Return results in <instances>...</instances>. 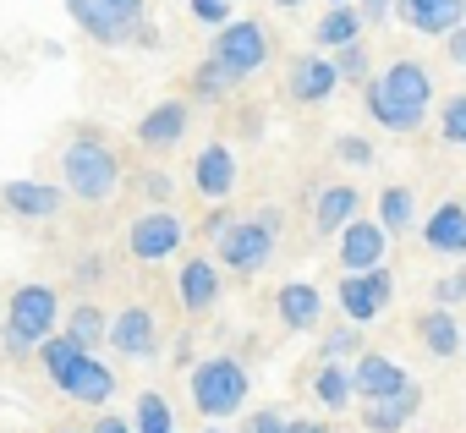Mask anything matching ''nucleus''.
Here are the masks:
<instances>
[{"label":"nucleus","instance_id":"obj_26","mask_svg":"<svg viewBox=\"0 0 466 433\" xmlns=\"http://www.w3.org/2000/svg\"><path fill=\"white\" fill-rule=\"evenodd\" d=\"M313 395H319L324 411H346V406L357 400V378H351V368H346L340 357H324V368L313 373Z\"/></svg>","mask_w":466,"mask_h":433},{"label":"nucleus","instance_id":"obj_29","mask_svg":"<svg viewBox=\"0 0 466 433\" xmlns=\"http://www.w3.org/2000/svg\"><path fill=\"white\" fill-rule=\"evenodd\" d=\"M230 88H237V77H230V72H225L214 55H203V61H198V72H192V94L214 105V99H225Z\"/></svg>","mask_w":466,"mask_h":433},{"label":"nucleus","instance_id":"obj_13","mask_svg":"<svg viewBox=\"0 0 466 433\" xmlns=\"http://www.w3.org/2000/svg\"><path fill=\"white\" fill-rule=\"evenodd\" d=\"M110 346H116L121 357H132V362H148V357H159V318H154L143 302L121 307V313L110 318Z\"/></svg>","mask_w":466,"mask_h":433},{"label":"nucleus","instance_id":"obj_9","mask_svg":"<svg viewBox=\"0 0 466 433\" xmlns=\"http://www.w3.org/2000/svg\"><path fill=\"white\" fill-rule=\"evenodd\" d=\"M181 242H187V226H181V214H170L165 203L143 208L137 220L127 226V253L137 264H165V258L181 253Z\"/></svg>","mask_w":466,"mask_h":433},{"label":"nucleus","instance_id":"obj_24","mask_svg":"<svg viewBox=\"0 0 466 433\" xmlns=\"http://www.w3.org/2000/svg\"><path fill=\"white\" fill-rule=\"evenodd\" d=\"M417 340H422L433 357H455V351H466V329H461L455 307H439V302L417 318Z\"/></svg>","mask_w":466,"mask_h":433},{"label":"nucleus","instance_id":"obj_19","mask_svg":"<svg viewBox=\"0 0 466 433\" xmlns=\"http://www.w3.org/2000/svg\"><path fill=\"white\" fill-rule=\"evenodd\" d=\"M176 297H181L187 313H208L219 302V258H203V253L187 258L181 275H176Z\"/></svg>","mask_w":466,"mask_h":433},{"label":"nucleus","instance_id":"obj_15","mask_svg":"<svg viewBox=\"0 0 466 433\" xmlns=\"http://www.w3.org/2000/svg\"><path fill=\"white\" fill-rule=\"evenodd\" d=\"M192 186H198V197L225 203L230 192H237V154H230L225 143H203L198 159H192Z\"/></svg>","mask_w":466,"mask_h":433},{"label":"nucleus","instance_id":"obj_31","mask_svg":"<svg viewBox=\"0 0 466 433\" xmlns=\"http://www.w3.org/2000/svg\"><path fill=\"white\" fill-rule=\"evenodd\" d=\"M335 66H340V83H357V88L373 77V72H368V45H362V39L340 45V50H335Z\"/></svg>","mask_w":466,"mask_h":433},{"label":"nucleus","instance_id":"obj_40","mask_svg":"<svg viewBox=\"0 0 466 433\" xmlns=\"http://www.w3.org/2000/svg\"><path fill=\"white\" fill-rule=\"evenodd\" d=\"M444 55H450V61H455V66H466V23H461V28H450V34H444Z\"/></svg>","mask_w":466,"mask_h":433},{"label":"nucleus","instance_id":"obj_33","mask_svg":"<svg viewBox=\"0 0 466 433\" xmlns=\"http://www.w3.org/2000/svg\"><path fill=\"white\" fill-rule=\"evenodd\" d=\"M439 132H444V143L466 148V94H450V99H444V110H439Z\"/></svg>","mask_w":466,"mask_h":433},{"label":"nucleus","instance_id":"obj_4","mask_svg":"<svg viewBox=\"0 0 466 433\" xmlns=\"http://www.w3.org/2000/svg\"><path fill=\"white\" fill-rule=\"evenodd\" d=\"M61 318H66L61 291L45 286V280H28V286H17L12 302H6V318H0V346H6V357H28V351L39 357V346L56 335Z\"/></svg>","mask_w":466,"mask_h":433},{"label":"nucleus","instance_id":"obj_41","mask_svg":"<svg viewBox=\"0 0 466 433\" xmlns=\"http://www.w3.org/2000/svg\"><path fill=\"white\" fill-rule=\"evenodd\" d=\"M99 280H105V258H83V264H77V286L88 291V286H99Z\"/></svg>","mask_w":466,"mask_h":433},{"label":"nucleus","instance_id":"obj_46","mask_svg":"<svg viewBox=\"0 0 466 433\" xmlns=\"http://www.w3.org/2000/svg\"><path fill=\"white\" fill-rule=\"evenodd\" d=\"M203 433H225V428H203Z\"/></svg>","mask_w":466,"mask_h":433},{"label":"nucleus","instance_id":"obj_39","mask_svg":"<svg viewBox=\"0 0 466 433\" xmlns=\"http://www.w3.org/2000/svg\"><path fill=\"white\" fill-rule=\"evenodd\" d=\"M88 433H137V422H127V417H116V411L99 406V422H94Z\"/></svg>","mask_w":466,"mask_h":433},{"label":"nucleus","instance_id":"obj_5","mask_svg":"<svg viewBox=\"0 0 466 433\" xmlns=\"http://www.w3.org/2000/svg\"><path fill=\"white\" fill-rule=\"evenodd\" d=\"M61 186L77 203H110L121 192V154L99 132H77L61 148Z\"/></svg>","mask_w":466,"mask_h":433},{"label":"nucleus","instance_id":"obj_43","mask_svg":"<svg viewBox=\"0 0 466 433\" xmlns=\"http://www.w3.org/2000/svg\"><path fill=\"white\" fill-rule=\"evenodd\" d=\"M225 226H230V214H225V208H214L208 220H203V237H214V242H219V237H225Z\"/></svg>","mask_w":466,"mask_h":433},{"label":"nucleus","instance_id":"obj_18","mask_svg":"<svg viewBox=\"0 0 466 433\" xmlns=\"http://www.w3.org/2000/svg\"><path fill=\"white\" fill-rule=\"evenodd\" d=\"M275 313H280V324H286L291 335H308V329H319V318H324V291H319L313 280H286V286L275 291Z\"/></svg>","mask_w":466,"mask_h":433},{"label":"nucleus","instance_id":"obj_7","mask_svg":"<svg viewBox=\"0 0 466 433\" xmlns=\"http://www.w3.org/2000/svg\"><path fill=\"white\" fill-rule=\"evenodd\" d=\"M248 395H253V378H248V368L230 357V351L203 357V362L192 368V406H198L208 422L237 417V411L248 406Z\"/></svg>","mask_w":466,"mask_h":433},{"label":"nucleus","instance_id":"obj_38","mask_svg":"<svg viewBox=\"0 0 466 433\" xmlns=\"http://www.w3.org/2000/svg\"><path fill=\"white\" fill-rule=\"evenodd\" d=\"M143 192H148V203H170V176L165 170H143Z\"/></svg>","mask_w":466,"mask_h":433},{"label":"nucleus","instance_id":"obj_16","mask_svg":"<svg viewBox=\"0 0 466 433\" xmlns=\"http://www.w3.org/2000/svg\"><path fill=\"white\" fill-rule=\"evenodd\" d=\"M335 242H340V269H379L384 247H390V231H384V220H362L357 214Z\"/></svg>","mask_w":466,"mask_h":433},{"label":"nucleus","instance_id":"obj_11","mask_svg":"<svg viewBox=\"0 0 466 433\" xmlns=\"http://www.w3.org/2000/svg\"><path fill=\"white\" fill-rule=\"evenodd\" d=\"M66 186L56 181H39V176H12V181H0V208L17 214V220H56V214L66 208Z\"/></svg>","mask_w":466,"mask_h":433},{"label":"nucleus","instance_id":"obj_14","mask_svg":"<svg viewBox=\"0 0 466 433\" xmlns=\"http://www.w3.org/2000/svg\"><path fill=\"white\" fill-rule=\"evenodd\" d=\"M187 132H192V105H187V99H159V105L143 110L137 126H132V137H137L143 148H176Z\"/></svg>","mask_w":466,"mask_h":433},{"label":"nucleus","instance_id":"obj_22","mask_svg":"<svg viewBox=\"0 0 466 433\" xmlns=\"http://www.w3.org/2000/svg\"><path fill=\"white\" fill-rule=\"evenodd\" d=\"M357 214H362V192L357 186H324L319 197H313V231L319 237H340L351 220H357Z\"/></svg>","mask_w":466,"mask_h":433},{"label":"nucleus","instance_id":"obj_47","mask_svg":"<svg viewBox=\"0 0 466 433\" xmlns=\"http://www.w3.org/2000/svg\"><path fill=\"white\" fill-rule=\"evenodd\" d=\"M329 6H346V0H329Z\"/></svg>","mask_w":466,"mask_h":433},{"label":"nucleus","instance_id":"obj_8","mask_svg":"<svg viewBox=\"0 0 466 433\" xmlns=\"http://www.w3.org/2000/svg\"><path fill=\"white\" fill-rule=\"evenodd\" d=\"M208 55H214L230 77H237V83H248L253 72L269 66V34H264V23H253V17H230V23L214 34Z\"/></svg>","mask_w":466,"mask_h":433},{"label":"nucleus","instance_id":"obj_30","mask_svg":"<svg viewBox=\"0 0 466 433\" xmlns=\"http://www.w3.org/2000/svg\"><path fill=\"white\" fill-rule=\"evenodd\" d=\"M137 433H159V428H176V417H170V400L159 395V389H143L137 395Z\"/></svg>","mask_w":466,"mask_h":433},{"label":"nucleus","instance_id":"obj_45","mask_svg":"<svg viewBox=\"0 0 466 433\" xmlns=\"http://www.w3.org/2000/svg\"><path fill=\"white\" fill-rule=\"evenodd\" d=\"M275 6H280V12H297V6H302V0H275Z\"/></svg>","mask_w":466,"mask_h":433},{"label":"nucleus","instance_id":"obj_23","mask_svg":"<svg viewBox=\"0 0 466 433\" xmlns=\"http://www.w3.org/2000/svg\"><path fill=\"white\" fill-rule=\"evenodd\" d=\"M422 242H428L433 253L466 258V203H439L428 220H422Z\"/></svg>","mask_w":466,"mask_h":433},{"label":"nucleus","instance_id":"obj_12","mask_svg":"<svg viewBox=\"0 0 466 433\" xmlns=\"http://www.w3.org/2000/svg\"><path fill=\"white\" fill-rule=\"evenodd\" d=\"M335 88H340V66H335V55L308 50V55H297V61L286 66V94H291L297 105H324Z\"/></svg>","mask_w":466,"mask_h":433},{"label":"nucleus","instance_id":"obj_36","mask_svg":"<svg viewBox=\"0 0 466 433\" xmlns=\"http://www.w3.org/2000/svg\"><path fill=\"white\" fill-rule=\"evenodd\" d=\"M187 12L198 23H208V28H225L230 23V0H187Z\"/></svg>","mask_w":466,"mask_h":433},{"label":"nucleus","instance_id":"obj_28","mask_svg":"<svg viewBox=\"0 0 466 433\" xmlns=\"http://www.w3.org/2000/svg\"><path fill=\"white\" fill-rule=\"evenodd\" d=\"M379 220H384L390 237H406L417 226V197H411V186H384L379 192Z\"/></svg>","mask_w":466,"mask_h":433},{"label":"nucleus","instance_id":"obj_42","mask_svg":"<svg viewBox=\"0 0 466 433\" xmlns=\"http://www.w3.org/2000/svg\"><path fill=\"white\" fill-rule=\"evenodd\" d=\"M362 6V17L368 23H384V17H395V0H357Z\"/></svg>","mask_w":466,"mask_h":433},{"label":"nucleus","instance_id":"obj_3","mask_svg":"<svg viewBox=\"0 0 466 433\" xmlns=\"http://www.w3.org/2000/svg\"><path fill=\"white\" fill-rule=\"evenodd\" d=\"M66 12L105 50H154L159 45L148 0H66Z\"/></svg>","mask_w":466,"mask_h":433},{"label":"nucleus","instance_id":"obj_2","mask_svg":"<svg viewBox=\"0 0 466 433\" xmlns=\"http://www.w3.org/2000/svg\"><path fill=\"white\" fill-rule=\"evenodd\" d=\"M39 368H45V378H50L66 400H77V406H110V400H116V373H110L83 340H72L66 329L39 346Z\"/></svg>","mask_w":466,"mask_h":433},{"label":"nucleus","instance_id":"obj_49","mask_svg":"<svg viewBox=\"0 0 466 433\" xmlns=\"http://www.w3.org/2000/svg\"><path fill=\"white\" fill-rule=\"evenodd\" d=\"M61 433H77V428H61Z\"/></svg>","mask_w":466,"mask_h":433},{"label":"nucleus","instance_id":"obj_6","mask_svg":"<svg viewBox=\"0 0 466 433\" xmlns=\"http://www.w3.org/2000/svg\"><path fill=\"white\" fill-rule=\"evenodd\" d=\"M280 220H286L280 208H258V214H248V220H230L225 237L214 242V258L230 275H258L275 258V247H280Z\"/></svg>","mask_w":466,"mask_h":433},{"label":"nucleus","instance_id":"obj_20","mask_svg":"<svg viewBox=\"0 0 466 433\" xmlns=\"http://www.w3.org/2000/svg\"><path fill=\"white\" fill-rule=\"evenodd\" d=\"M351 378H357V400H384V395H395V389H406V384H411V378H406V368H400V362H390L384 351H357Z\"/></svg>","mask_w":466,"mask_h":433},{"label":"nucleus","instance_id":"obj_48","mask_svg":"<svg viewBox=\"0 0 466 433\" xmlns=\"http://www.w3.org/2000/svg\"><path fill=\"white\" fill-rule=\"evenodd\" d=\"M159 433H176V428H159Z\"/></svg>","mask_w":466,"mask_h":433},{"label":"nucleus","instance_id":"obj_1","mask_svg":"<svg viewBox=\"0 0 466 433\" xmlns=\"http://www.w3.org/2000/svg\"><path fill=\"white\" fill-rule=\"evenodd\" d=\"M362 105L384 132H417L433 110V77L422 61H390L379 77L362 83Z\"/></svg>","mask_w":466,"mask_h":433},{"label":"nucleus","instance_id":"obj_21","mask_svg":"<svg viewBox=\"0 0 466 433\" xmlns=\"http://www.w3.org/2000/svg\"><path fill=\"white\" fill-rule=\"evenodd\" d=\"M417 411H422V389L406 384V389H395V395H384V400H362V428H368V433H400Z\"/></svg>","mask_w":466,"mask_h":433},{"label":"nucleus","instance_id":"obj_27","mask_svg":"<svg viewBox=\"0 0 466 433\" xmlns=\"http://www.w3.org/2000/svg\"><path fill=\"white\" fill-rule=\"evenodd\" d=\"M61 329H66L72 340H83L88 351L110 346V318H105V307H94V302H72L66 318H61Z\"/></svg>","mask_w":466,"mask_h":433},{"label":"nucleus","instance_id":"obj_35","mask_svg":"<svg viewBox=\"0 0 466 433\" xmlns=\"http://www.w3.org/2000/svg\"><path fill=\"white\" fill-rule=\"evenodd\" d=\"M335 159H346V165H357V170H362V165H373V143L346 132V137H335Z\"/></svg>","mask_w":466,"mask_h":433},{"label":"nucleus","instance_id":"obj_10","mask_svg":"<svg viewBox=\"0 0 466 433\" xmlns=\"http://www.w3.org/2000/svg\"><path fill=\"white\" fill-rule=\"evenodd\" d=\"M390 297H395V275L379 264V269H346V280H340V291H335V302H340V313L351 318V324H373L384 307H390Z\"/></svg>","mask_w":466,"mask_h":433},{"label":"nucleus","instance_id":"obj_37","mask_svg":"<svg viewBox=\"0 0 466 433\" xmlns=\"http://www.w3.org/2000/svg\"><path fill=\"white\" fill-rule=\"evenodd\" d=\"M286 422H291V417H286L280 406H264V411H253V417H248V428H242V433H286Z\"/></svg>","mask_w":466,"mask_h":433},{"label":"nucleus","instance_id":"obj_17","mask_svg":"<svg viewBox=\"0 0 466 433\" xmlns=\"http://www.w3.org/2000/svg\"><path fill=\"white\" fill-rule=\"evenodd\" d=\"M395 17L428 39H444L450 28L466 23V0H395Z\"/></svg>","mask_w":466,"mask_h":433},{"label":"nucleus","instance_id":"obj_34","mask_svg":"<svg viewBox=\"0 0 466 433\" xmlns=\"http://www.w3.org/2000/svg\"><path fill=\"white\" fill-rule=\"evenodd\" d=\"M433 302H439V307H466V269L439 275V280H433Z\"/></svg>","mask_w":466,"mask_h":433},{"label":"nucleus","instance_id":"obj_32","mask_svg":"<svg viewBox=\"0 0 466 433\" xmlns=\"http://www.w3.org/2000/svg\"><path fill=\"white\" fill-rule=\"evenodd\" d=\"M362 329H368V324H351V318H346L340 329H329V335H324V346H319V351L346 362V357H357V351H362Z\"/></svg>","mask_w":466,"mask_h":433},{"label":"nucleus","instance_id":"obj_44","mask_svg":"<svg viewBox=\"0 0 466 433\" xmlns=\"http://www.w3.org/2000/svg\"><path fill=\"white\" fill-rule=\"evenodd\" d=\"M286 433H329V428H324V422H308V417H291Z\"/></svg>","mask_w":466,"mask_h":433},{"label":"nucleus","instance_id":"obj_25","mask_svg":"<svg viewBox=\"0 0 466 433\" xmlns=\"http://www.w3.org/2000/svg\"><path fill=\"white\" fill-rule=\"evenodd\" d=\"M362 28H368V17H362V6H329L324 17H319V28H313V45L319 50H340V45H351V39H362Z\"/></svg>","mask_w":466,"mask_h":433}]
</instances>
